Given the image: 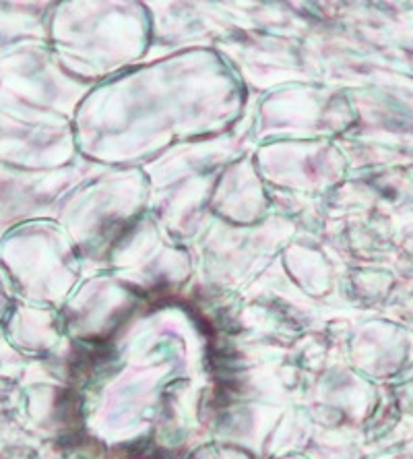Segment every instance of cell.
I'll use <instances>...</instances> for the list:
<instances>
[{"instance_id":"obj_1","label":"cell","mask_w":413,"mask_h":459,"mask_svg":"<svg viewBox=\"0 0 413 459\" xmlns=\"http://www.w3.org/2000/svg\"><path fill=\"white\" fill-rule=\"evenodd\" d=\"M0 327H3V294H0Z\"/></svg>"}]
</instances>
